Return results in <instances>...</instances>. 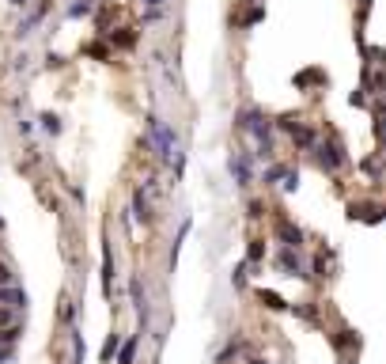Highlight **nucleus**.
I'll use <instances>...</instances> for the list:
<instances>
[{"instance_id": "obj_23", "label": "nucleus", "mask_w": 386, "mask_h": 364, "mask_svg": "<svg viewBox=\"0 0 386 364\" xmlns=\"http://www.w3.org/2000/svg\"><path fill=\"white\" fill-rule=\"evenodd\" d=\"M114 349H118V334H110V338H106V345H102V357H114Z\"/></svg>"}, {"instance_id": "obj_13", "label": "nucleus", "mask_w": 386, "mask_h": 364, "mask_svg": "<svg viewBox=\"0 0 386 364\" xmlns=\"http://www.w3.org/2000/svg\"><path fill=\"white\" fill-rule=\"evenodd\" d=\"M137 345H140V334H133L125 345L118 349V364H133V357H137Z\"/></svg>"}, {"instance_id": "obj_24", "label": "nucleus", "mask_w": 386, "mask_h": 364, "mask_svg": "<svg viewBox=\"0 0 386 364\" xmlns=\"http://www.w3.org/2000/svg\"><path fill=\"white\" fill-rule=\"evenodd\" d=\"M0 285H15V274H12V266H4V262H0Z\"/></svg>"}, {"instance_id": "obj_29", "label": "nucleus", "mask_w": 386, "mask_h": 364, "mask_svg": "<svg viewBox=\"0 0 386 364\" xmlns=\"http://www.w3.org/2000/svg\"><path fill=\"white\" fill-rule=\"evenodd\" d=\"M12 4H15V8H27V4H31V0H12Z\"/></svg>"}, {"instance_id": "obj_30", "label": "nucleus", "mask_w": 386, "mask_h": 364, "mask_svg": "<svg viewBox=\"0 0 386 364\" xmlns=\"http://www.w3.org/2000/svg\"><path fill=\"white\" fill-rule=\"evenodd\" d=\"M356 4H360V8H371V0H356Z\"/></svg>"}, {"instance_id": "obj_31", "label": "nucleus", "mask_w": 386, "mask_h": 364, "mask_svg": "<svg viewBox=\"0 0 386 364\" xmlns=\"http://www.w3.org/2000/svg\"><path fill=\"white\" fill-rule=\"evenodd\" d=\"M247 364H269V360H247Z\"/></svg>"}, {"instance_id": "obj_5", "label": "nucleus", "mask_w": 386, "mask_h": 364, "mask_svg": "<svg viewBox=\"0 0 386 364\" xmlns=\"http://www.w3.org/2000/svg\"><path fill=\"white\" fill-rule=\"evenodd\" d=\"M273 262H277V269H284L288 277H299V281H307V277H310V274H307L310 266L303 262V258H299V250H296V247H280Z\"/></svg>"}, {"instance_id": "obj_8", "label": "nucleus", "mask_w": 386, "mask_h": 364, "mask_svg": "<svg viewBox=\"0 0 386 364\" xmlns=\"http://www.w3.org/2000/svg\"><path fill=\"white\" fill-rule=\"evenodd\" d=\"M46 12H50V0H42V4L34 8V12L27 15V20H23L20 27H15V39H31V34H34V27H39V23L46 20Z\"/></svg>"}, {"instance_id": "obj_28", "label": "nucleus", "mask_w": 386, "mask_h": 364, "mask_svg": "<svg viewBox=\"0 0 386 364\" xmlns=\"http://www.w3.org/2000/svg\"><path fill=\"white\" fill-rule=\"evenodd\" d=\"M144 4H148V8H163L167 0H144Z\"/></svg>"}, {"instance_id": "obj_26", "label": "nucleus", "mask_w": 386, "mask_h": 364, "mask_svg": "<svg viewBox=\"0 0 386 364\" xmlns=\"http://www.w3.org/2000/svg\"><path fill=\"white\" fill-rule=\"evenodd\" d=\"M88 53H91V58H110V50H106V46H102V42L88 46Z\"/></svg>"}, {"instance_id": "obj_1", "label": "nucleus", "mask_w": 386, "mask_h": 364, "mask_svg": "<svg viewBox=\"0 0 386 364\" xmlns=\"http://www.w3.org/2000/svg\"><path fill=\"white\" fill-rule=\"evenodd\" d=\"M239 129L258 141V156H261V160H273V152H277V148H273V121L261 114L258 107H242L239 110Z\"/></svg>"}, {"instance_id": "obj_14", "label": "nucleus", "mask_w": 386, "mask_h": 364, "mask_svg": "<svg viewBox=\"0 0 386 364\" xmlns=\"http://www.w3.org/2000/svg\"><path fill=\"white\" fill-rule=\"evenodd\" d=\"M258 300L266 304V307H273V311H288V300H284V296H277V292H266V288H261V292H258Z\"/></svg>"}, {"instance_id": "obj_3", "label": "nucleus", "mask_w": 386, "mask_h": 364, "mask_svg": "<svg viewBox=\"0 0 386 364\" xmlns=\"http://www.w3.org/2000/svg\"><path fill=\"white\" fill-rule=\"evenodd\" d=\"M148 141H152L159 163H171L174 156H178V137H174V129L167 126L159 114H148Z\"/></svg>"}, {"instance_id": "obj_7", "label": "nucleus", "mask_w": 386, "mask_h": 364, "mask_svg": "<svg viewBox=\"0 0 386 364\" xmlns=\"http://www.w3.org/2000/svg\"><path fill=\"white\" fill-rule=\"evenodd\" d=\"M133 217H137V224H152V201H148V186H137V190H133Z\"/></svg>"}, {"instance_id": "obj_16", "label": "nucleus", "mask_w": 386, "mask_h": 364, "mask_svg": "<svg viewBox=\"0 0 386 364\" xmlns=\"http://www.w3.org/2000/svg\"><path fill=\"white\" fill-rule=\"evenodd\" d=\"M91 8H95V0H76L69 8V20H83V15H91Z\"/></svg>"}, {"instance_id": "obj_4", "label": "nucleus", "mask_w": 386, "mask_h": 364, "mask_svg": "<svg viewBox=\"0 0 386 364\" xmlns=\"http://www.w3.org/2000/svg\"><path fill=\"white\" fill-rule=\"evenodd\" d=\"M228 171H231V179H235L239 190H250V182H254V156L250 152H231Z\"/></svg>"}, {"instance_id": "obj_18", "label": "nucleus", "mask_w": 386, "mask_h": 364, "mask_svg": "<svg viewBox=\"0 0 386 364\" xmlns=\"http://www.w3.org/2000/svg\"><path fill=\"white\" fill-rule=\"evenodd\" d=\"M261 258H266V243L254 239V243H250V250H247V262L254 266V262H261Z\"/></svg>"}, {"instance_id": "obj_15", "label": "nucleus", "mask_w": 386, "mask_h": 364, "mask_svg": "<svg viewBox=\"0 0 386 364\" xmlns=\"http://www.w3.org/2000/svg\"><path fill=\"white\" fill-rule=\"evenodd\" d=\"M39 121H42V129H46V133H50V137H57L61 129H64V126H61V118L53 114V110H46V114H42Z\"/></svg>"}, {"instance_id": "obj_20", "label": "nucleus", "mask_w": 386, "mask_h": 364, "mask_svg": "<svg viewBox=\"0 0 386 364\" xmlns=\"http://www.w3.org/2000/svg\"><path fill=\"white\" fill-rule=\"evenodd\" d=\"M72 364H83V338H80V330H72Z\"/></svg>"}, {"instance_id": "obj_17", "label": "nucleus", "mask_w": 386, "mask_h": 364, "mask_svg": "<svg viewBox=\"0 0 386 364\" xmlns=\"http://www.w3.org/2000/svg\"><path fill=\"white\" fill-rule=\"evenodd\" d=\"M110 42H114L118 50H133V46H137V34H133V31H121V34H110Z\"/></svg>"}, {"instance_id": "obj_11", "label": "nucleus", "mask_w": 386, "mask_h": 364, "mask_svg": "<svg viewBox=\"0 0 386 364\" xmlns=\"http://www.w3.org/2000/svg\"><path fill=\"white\" fill-rule=\"evenodd\" d=\"M0 304H8V307H27V292L23 288H15V285H0Z\"/></svg>"}, {"instance_id": "obj_9", "label": "nucleus", "mask_w": 386, "mask_h": 364, "mask_svg": "<svg viewBox=\"0 0 386 364\" xmlns=\"http://www.w3.org/2000/svg\"><path fill=\"white\" fill-rule=\"evenodd\" d=\"M371 133H375V144H379V152H386V102H379V107H375Z\"/></svg>"}, {"instance_id": "obj_22", "label": "nucleus", "mask_w": 386, "mask_h": 364, "mask_svg": "<svg viewBox=\"0 0 386 364\" xmlns=\"http://www.w3.org/2000/svg\"><path fill=\"white\" fill-rule=\"evenodd\" d=\"M280 190H284V194H296V190H299V171H296V167H291V171H288V179L280 182Z\"/></svg>"}, {"instance_id": "obj_27", "label": "nucleus", "mask_w": 386, "mask_h": 364, "mask_svg": "<svg viewBox=\"0 0 386 364\" xmlns=\"http://www.w3.org/2000/svg\"><path fill=\"white\" fill-rule=\"evenodd\" d=\"M8 360H12V345L0 338V364H8Z\"/></svg>"}, {"instance_id": "obj_21", "label": "nucleus", "mask_w": 386, "mask_h": 364, "mask_svg": "<svg viewBox=\"0 0 386 364\" xmlns=\"http://www.w3.org/2000/svg\"><path fill=\"white\" fill-rule=\"evenodd\" d=\"M261 20H266V8H261V4H254L250 12H247V20H242V27H254V23H261Z\"/></svg>"}, {"instance_id": "obj_32", "label": "nucleus", "mask_w": 386, "mask_h": 364, "mask_svg": "<svg viewBox=\"0 0 386 364\" xmlns=\"http://www.w3.org/2000/svg\"><path fill=\"white\" fill-rule=\"evenodd\" d=\"M0 231H4V220H0Z\"/></svg>"}, {"instance_id": "obj_2", "label": "nucleus", "mask_w": 386, "mask_h": 364, "mask_svg": "<svg viewBox=\"0 0 386 364\" xmlns=\"http://www.w3.org/2000/svg\"><path fill=\"white\" fill-rule=\"evenodd\" d=\"M310 160H315L318 171H326V175H337L341 167L348 163V156H345V144L337 141V137H318L315 148H310Z\"/></svg>"}, {"instance_id": "obj_19", "label": "nucleus", "mask_w": 386, "mask_h": 364, "mask_svg": "<svg viewBox=\"0 0 386 364\" xmlns=\"http://www.w3.org/2000/svg\"><path fill=\"white\" fill-rule=\"evenodd\" d=\"M296 83H299V88H303V83H326V76H322V72H310V69H303V72L296 76Z\"/></svg>"}, {"instance_id": "obj_6", "label": "nucleus", "mask_w": 386, "mask_h": 364, "mask_svg": "<svg viewBox=\"0 0 386 364\" xmlns=\"http://www.w3.org/2000/svg\"><path fill=\"white\" fill-rule=\"evenodd\" d=\"M277 239L284 243V247H296V250H303V243H307L303 228H299V224H291L288 217H277Z\"/></svg>"}, {"instance_id": "obj_10", "label": "nucleus", "mask_w": 386, "mask_h": 364, "mask_svg": "<svg viewBox=\"0 0 386 364\" xmlns=\"http://www.w3.org/2000/svg\"><path fill=\"white\" fill-rule=\"evenodd\" d=\"M288 171H291L288 163H277V160H269L266 175H261V182H266V186H273V190H277V186H280V182L288 179Z\"/></svg>"}, {"instance_id": "obj_25", "label": "nucleus", "mask_w": 386, "mask_h": 364, "mask_svg": "<svg viewBox=\"0 0 386 364\" xmlns=\"http://www.w3.org/2000/svg\"><path fill=\"white\" fill-rule=\"evenodd\" d=\"M247 217H250V220H261V217H266V205H261V201H250V213H247Z\"/></svg>"}, {"instance_id": "obj_12", "label": "nucleus", "mask_w": 386, "mask_h": 364, "mask_svg": "<svg viewBox=\"0 0 386 364\" xmlns=\"http://www.w3.org/2000/svg\"><path fill=\"white\" fill-rule=\"evenodd\" d=\"M360 171L367 175V179H379V175L386 171V160L375 152V156H367V160H360Z\"/></svg>"}]
</instances>
